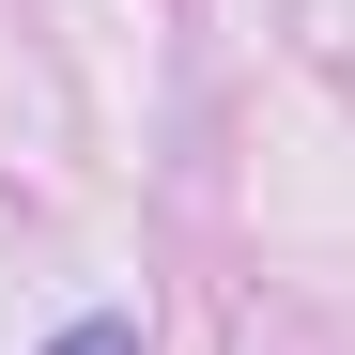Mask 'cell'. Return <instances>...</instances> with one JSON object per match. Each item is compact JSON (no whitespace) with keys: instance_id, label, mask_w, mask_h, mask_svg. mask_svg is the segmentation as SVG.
Instances as JSON below:
<instances>
[{"instance_id":"cell-1","label":"cell","mask_w":355,"mask_h":355,"mask_svg":"<svg viewBox=\"0 0 355 355\" xmlns=\"http://www.w3.org/2000/svg\"><path fill=\"white\" fill-rule=\"evenodd\" d=\"M46 355H155V340H139L124 309H78V324H62V340H46Z\"/></svg>"}]
</instances>
